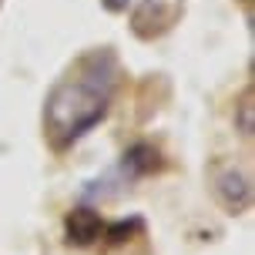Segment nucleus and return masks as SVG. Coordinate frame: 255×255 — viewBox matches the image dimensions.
Listing matches in <instances>:
<instances>
[{
	"instance_id": "3",
	"label": "nucleus",
	"mask_w": 255,
	"mask_h": 255,
	"mask_svg": "<svg viewBox=\"0 0 255 255\" xmlns=\"http://www.w3.org/2000/svg\"><path fill=\"white\" fill-rule=\"evenodd\" d=\"M215 195H218V202L225 205V212L242 215L245 208L252 205V181H249L245 171L229 168V171H222L215 178Z\"/></svg>"
},
{
	"instance_id": "4",
	"label": "nucleus",
	"mask_w": 255,
	"mask_h": 255,
	"mask_svg": "<svg viewBox=\"0 0 255 255\" xmlns=\"http://www.w3.org/2000/svg\"><path fill=\"white\" fill-rule=\"evenodd\" d=\"M158 168H161V154H158V148L148 144V141H138V144H131V148L121 154L118 175H121L125 181H138V178H144V175L158 171Z\"/></svg>"
},
{
	"instance_id": "6",
	"label": "nucleus",
	"mask_w": 255,
	"mask_h": 255,
	"mask_svg": "<svg viewBox=\"0 0 255 255\" xmlns=\"http://www.w3.org/2000/svg\"><path fill=\"white\" fill-rule=\"evenodd\" d=\"M141 225H144V222H141L138 215L134 218H121V222H111V225H104V242L108 245H125L128 239H134V235H138L141 232Z\"/></svg>"
},
{
	"instance_id": "2",
	"label": "nucleus",
	"mask_w": 255,
	"mask_h": 255,
	"mask_svg": "<svg viewBox=\"0 0 255 255\" xmlns=\"http://www.w3.org/2000/svg\"><path fill=\"white\" fill-rule=\"evenodd\" d=\"M104 232V218L101 212H94L88 205H77L71 208L67 215H64V242L71 245V249H88L101 239Z\"/></svg>"
},
{
	"instance_id": "5",
	"label": "nucleus",
	"mask_w": 255,
	"mask_h": 255,
	"mask_svg": "<svg viewBox=\"0 0 255 255\" xmlns=\"http://www.w3.org/2000/svg\"><path fill=\"white\" fill-rule=\"evenodd\" d=\"M235 131L239 134H255V91L245 88L239 104H235Z\"/></svg>"
},
{
	"instance_id": "7",
	"label": "nucleus",
	"mask_w": 255,
	"mask_h": 255,
	"mask_svg": "<svg viewBox=\"0 0 255 255\" xmlns=\"http://www.w3.org/2000/svg\"><path fill=\"white\" fill-rule=\"evenodd\" d=\"M128 3H131V0H101V7L108 13H121V10H128Z\"/></svg>"
},
{
	"instance_id": "1",
	"label": "nucleus",
	"mask_w": 255,
	"mask_h": 255,
	"mask_svg": "<svg viewBox=\"0 0 255 255\" xmlns=\"http://www.w3.org/2000/svg\"><path fill=\"white\" fill-rule=\"evenodd\" d=\"M104 115H108V94L84 84V81L57 84L47 98V108H44L47 134H51L57 151L74 144L77 138H84L94 125L104 121Z\"/></svg>"
}]
</instances>
